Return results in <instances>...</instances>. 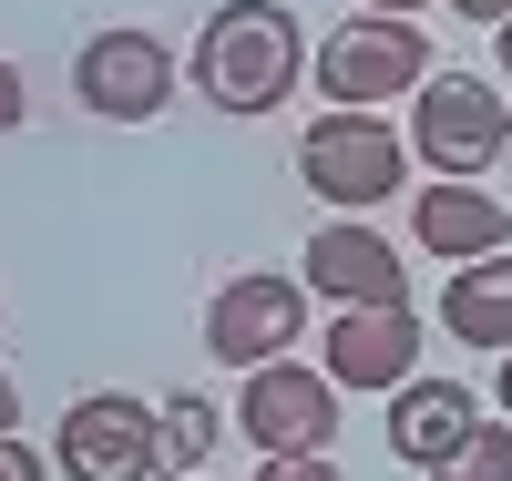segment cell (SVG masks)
Listing matches in <instances>:
<instances>
[{"instance_id": "obj_1", "label": "cell", "mask_w": 512, "mask_h": 481, "mask_svg": "<svg viewBox=\"0 0 512 481\" xmlns=\"http://www.w3.org/2000/svg\"><path fill=\"white\" fill-rule=\"evenodd\" d=\"M195 93L216 103V113H277L297 82H308V41H297V21L277 11V0H226L216 21L195 31Z\"/></svg>"}, {"instance_id": "obj_2", "label": "cell", "mask_w": 512, "mask_h": 481, "mask_svg": "<svg viewBox=\"0 0 512 481\" xmlns=\"http://www.w3.org/2000/svg\"><path fill=\"white\" fill-rule=\"evenodd\" d=\"M308 82L328 93V113H379L431 82V41H420V21H390V11H359L338 21L318 52H308Z\"/></svg>"}, {"instance_id": "obj_3", "label": "cell", "mask_w": 512, "mask_h": 481, "mask_svg": "<svg viewBox=\"0 0 512 481\" xmlns=\"http://www.w3.org/2000/svg\"><path fill=\"white\" fill-rule=\"evenodd\" d=\"M410 154L441 164L451 185L492 174V164L512 154V103H502V82H482V72H431V82H420V103H410Z\"/></svg>"}, {"instance_id": "obj_4", "label": "cell", "mask_w": 512, "mask_h": 481, "mask_svg": "<svg viewBox=\"0 0 512 481\" xmlns=\"http://www.w3.org/2000/svg\"><path fill=\"white\" fill-rule=\"evenodd\" d=\"M297 174H308V195L338 205V215H369L410 185V144L390 134L379 113H318L308 144H297Z\"/></svg>"}, {"instance_id": "obj_5", "label": "cell", "mask_w": 512, "mask_h": 481, "mask_svg": "<svg viewBox=\"0 0 512 481\" xmlns=\"http://www.w3.org/2000/svg\"><path fill=\"white\" fill-rule=\"evenodd\" d=\"M52 461L62 481H164V410L134 400V389H93V400L62 410Z\"/></svg>"}, {"instance_id": "obj_6", "label": "cell", "mask_w": 512, "mask_h": 481, "mask_svg": "<svg viewBox=\"0 0 512 481\" xmlns=\"http://www.w3.org/2000/svg\"><path fill=\"white\" fill-rule=\"evenodd\" d=\"M297 338H308V277L246 267V277H226L216 297H205V348H216L226 369H267Z\"/></svg>"}, {"instance_id": "obj_7", "label": "cell", "mask_w": 512, "mask_h": 481, "mask_svg": "<svg viewBox=\"0 0 512 481\" xmlns=\"http://www.w3.org/2000/svg\"><path fill=\"white\" fill-rule=\"evenodd\" d=\"M236 430H246V441L267 451V461L328 451V441H338V379H328V369H297V359H267V369H246Z\"/></svg>"}, {"instance_id": "obj_8", "label": "cell", "mask_w": 512, "mask_h": 481, "mask_svg": "<svg viewBox=\"0 0 512 481\" xmlns=\"http://www.w3.org/2000/svg\"><path fill=\"white\" fill-rule=\"evenodd\" d=\"M175 52H164L154 31H93L82 41V62H72V93L82 113H103V123H154L164 103H175Z\"/></svg>"}, {"instance_id": "obj_9", "label": "cell", "mask_w": 512, "mask_h": 481, "mask_svg": "<svg viewBox=\"0 0 512 481\" xmlns=\"http://www.w3.org/2000/svg\"><path fill=\"white\" fill-rule=\"evenodd\" d=\"M308 297H328V308H410V267L379 226L338 215V226L308 236Z\"/></svg>"}, {"instance_id": "obj_10", "label": "cell", "mask_w": 512, "mask_h": 481, "mask_svg": "<svg viewBox=\"0 0 512 481\" xmlns=\"http://www.w3.org/2000/svg\"><path fill=\"white\" fill-rule=\"evenodd\" d=\"M328 379L338 389H410L420 379V318L410 308H338L328 318Z\"/></svg>"}, {"instance_id": "obj_11", "label": "cell", "mask_w": 512, "mask_h": 481, "mask_svg": "<svg viewBox=\"0 0 512 481\" xmlns=\"http://www.w3.org/2000/svg\"><path fill=\"white\" fill-rule=\"evenodd\" d=\"M472 430H482V400H472L461 379H410L400 400H390V451H400L410 471H441Z\"/></svg>"}, {"instance_id": "obj_12", "label": "cell", "mask_w": 512, "mask_h": 481, "mask_svg": "<svg viewBox=\"0 0 512 481\" xmlns=\"http://www.w3.org/2000/svg\"><path fill=\"white\" fill-rule=\"evenodd\" d=\"M410 236L431 246V256H451V267H482V256H502V236H512V215H502V195H482V185H420V205H410Z\"/></svg>"}, {"instance_id": "obj_13", "label": "cell", "mask_w": 512, "mask_h": 481, "mask_svg": "<svg viewBox=\"0 0 512 481\" xmlns=\"http://www.w3.org/2000/svg\"><path fill=\"white\" fill-rule=\"evenodd\" d=\"M441 328L461 338V348H512V246L502 256H482V267H451V287H441Z\"/></svg>"}, {"instance_id": "obj_14", "label": "cell", "mask_w": 512, "mask_h": 481, "mask_svg": "<svg viewBox=\"0 0 512 481\" xmlns=\"http://www.w3.org/2000/svg\"><path fill=\"white\" fill-rule=\"evenodd\" d=\"M205 451H216V410L185 400V389H164V481H185Z\"/></svg>"}, {"instance_id": "obj_15", "label": "cell", "mask_w": 512, "mask_h": 481, "mask_svg": "<svg viewBox=\"0 0 512 481\" xmlns=\"http://www.w3.org/2000/svg\"><path fill=\"white\" fill-rule=\"evenodd\" d=\"M431 481H512V420H482L472 441H461Z\"/></svg>"}, {"instance_id": "obj_16", "label": "cell", "mask_w": 512, "mask_h": 481, "mask_svg": "<svg viewBox=\"0 0 512 481\" xmlns=\"http://www.w3.org/2000/svg\"><path fill=\"white\" fill-rule=\"evenodd\" d=\"M256 481H349V471H338L328 451H297V461H267V471H256Z\"/></svg>"}, {"instance_id": "obj_17", "label": "cell", "mask_w": 512, "mask_h": 481, "mask_svg": "<svg viewBox=\"0 0 512 481\" xmlns=\"http://www.w3.org/2000/svg\"><path fill=\"white\" fill-rule=\"evenodd\" d=\"M0 481H52V461H41L21 430H11V441H0Z\"/></svg>"}, {"instance_id": "obj_18", "label": "cell", "mask_w": 512, "mask_h": 481, "mask_svg": "<svg viewBox=\"0 0 512 481\" xmlns=\"http://www.w3.org/2000/svg\"><path fill=\"white\" fill-rule=\"evenodd\" d=\"M21 123H31V82L0 62V134H21Z\"/></svg>"}, {"instance_id": "obj_19", "label": "cell", "mask_w": 512, "mask_h": 481, "mask_svg": "<svg viewBox=\"0 0 512 481\" xmlns=\"http://www.w3.org/2000/svg\"><path fill=\"white\" fill-rule=\"evenodd\" d=\"M451 11H461V21H482V31H502V21H512V0H451Z\"/></svg>"}, {"instance_id": "obj_20", "label": "cell", "mask_w": 512, "mask_h": 481, "mask_svg": "<svg viewBox=\"0 0 512 481\" xmlns=\"http://www.w3.org/2000/svg\"><path fill=\"white\" fill-rule=\"evenodd\" d=\"M21 430V389H11V369H0V441Z\"/></svg>"}, {"instance_id": "obj_21", "label": "cell", "mask_w": 512, "mask_h": 481, "mask_svg": "<svg viewBox=\"0 0 512 481\" xmlns=\"http://www.w3.org/2000/svg\"><path fill=\"white\" fill-rule=\"evenodd\" d=\"M359 11H390V21H420V11H431V0H359Z\"/></svg>"}, {"instance_id": "obj_22", "label": "cell", "mask_w": 512, "mask_h": 481, "mask_svg": "<svg viewBox=\"0 0 512 481\" xmlns=\"http://www.w3.org/2000/svg\"><path fill=\"white\" fill-rule=\"evenodd\" d=\"M492 400H502V420H512V348H502V369H492Z\"/></svg>"}, {"instance_id": "obj_23", "label": "cell", "mask_w": 512, "mask_h": 481, "mask_svg": "<svg viewBox=\"0 0 512 481\" xmlns=\"http://www.w3.org/2000/svg\"><path fill=\"white\" fill-rule=\"evenodd\" d=\"M492 62H502V72H512V21H502V31H492Z\"/></svg>"}]
</instances>
